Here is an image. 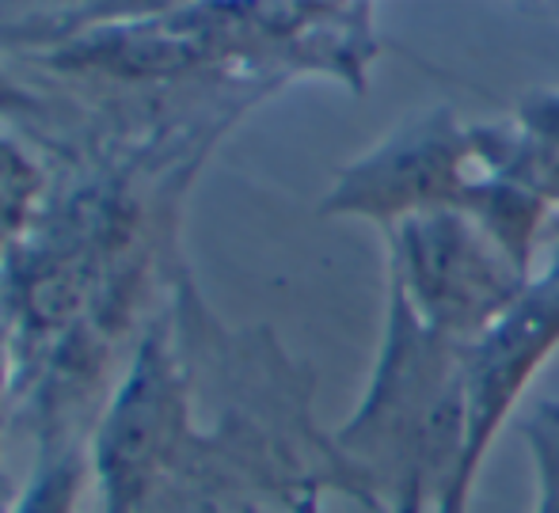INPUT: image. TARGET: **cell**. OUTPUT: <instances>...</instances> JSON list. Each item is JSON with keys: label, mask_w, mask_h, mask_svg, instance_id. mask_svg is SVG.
Segmentation results:
<instances>
[{"label": "cell", "mask_w": 559, "mask_h": 513, "mask_svg": "<svg viewBox=\"0 0 559 513\" xmlns=\"http://www.w3.org/2000/svg\"><path fill=\"white\" fill-rule=\"evenodd\" d=\"M400 327L366 404L343 430V445L381 468L392 491H400L404 513H415L430 487L445 491V513H456L468 449L464 358H449L438 331L423 335L412 320Z\"/></svg>", "instance_id": "1"}, {"label": "cell", "mask_w": 559, "mask_h": 513, "mask_svg": "<svg viewBox=\"0 0 559 513\" xmlns=\"http://www.w3.org/2000/svg\"><path fill=\"white\" fill-rule=\"evenodd\" d=\"M187 392L164 338H148L107 404L88 453L99 513H148L187 445Z\"/></svg>", "instance_id": "2"}, {"label": "cell", "mask_w": 559, "mask_h": 513, "mask_svg": "<svg viewBox=\"0 0 559 513\" xmlns=\"http://www.w3.org/2000/svg\"><path fill=\"white\" fill-rule=\"evenodd\" d=\"M404 282L438 335L479 331L518 301L514 271L449 213L407 220L400 240Z\"/></svg>", "instance_id": "3"}, {"label": "cell", "mask_w": 559, "mask_h": 513, "mask_svg": "<svg viewBox=\"0 0 559 513\" xmlns=\"http://www.w3.org/2000/svg\"><path fill=\"white\" fill-rule=\"evenodd\" d=\"M559 343V271L548 274L530 297H518L495 327L464 354V418H468V449H464V484L484 456L491 430L518 399L537 361ZM468 491V487H464Z\"/></svg>", "instance_id": "4"}, {"label": "cell", "mask_w": 559, "mask_h": 513, "mask_svg": "<svg viewBox=\"0 0 559 513\" xmlns=\"http://www.w3.org/2000/svg\"><path fill=\"white\" fill-rule=\"evenodd\" d=\"M84 468L88 461L81 453L53 456L4 513H76L84 491Z\"/></svg>", "instance_id": "5"}, {"label": "cell", "mask_w": 559, "mask_h": 513, "mask_svg": "<svg viewBox=\"0 0 559 513\" xmlns=\"http://www.w3.org/2000/svg\"><path fill=\"white\" fill-rule=\"evenodd\" d=\"M35 194H38V176L31 168V160L20 148L0 141V236L15 232L27 220Z\"/></svg>", "instance_id": "6"}, {"label": "cell", "mask_w": 559, "mask_h": 513, "mask_svg": "<svg viewBox=\"0 0 559 513\" xmlns=\"http://www.w3.org/2000/svg\"><path fill=\"white\" fill-rule=\"evenodd\" d=\"M533 445L540 456V476H545V502L540 513H559V410H548L533 422Z\"/></svg>", "instance_id": "7"}, {"label": "cell", "mask_w": 559, "mask_h": 513, "mask_svg": "<svg viewBox=\"0 0 559 513\" xmlns=\"http://www.w3.org/2000/svg\"><path fill=\"white\" fill-rule=\"evenodd\" d=\"M27 103V96H23L20 88H15L12 81H8L4 73H0V110H12V107H23Z\"/></svg>", "instance_id": "8"}]
</instances>
